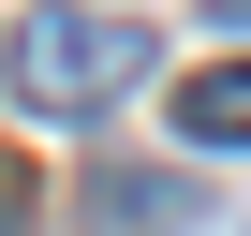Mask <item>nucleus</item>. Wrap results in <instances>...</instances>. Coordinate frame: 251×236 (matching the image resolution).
<instances>
[{"label":"nucleus","instance_id":"obj_2","mask_svg":"<svg viewBox=\"0 0 251 236\" xmlns=\"http://www.w3.org/2000/svg\"><path fill=\"white\" fill-rule=\"evenodd\" d=\"M207 192L177 177V163H89V236H177Z\"/></svg>","mask_w":251,"mask_h":236},{"label":"nucleus","instance_id":"obj_1","mask_svg":"<svg viewBox=\"0 0 251 236\" xmlns=\"http://www.w3.org/2000/svg\"><path fill=\"white\" fill-rule=\"evenodd\" d=\"M0 89L30 118H103L148 89V30L133 15H89V0H30L15 30H0Z\"/></svg>","mask_w":251,"mask_h":236},{"label":"nucleus","instance_id":"obj_5","mask_svg":"<svg viewBox=\"0 0 251 236\" xmlns=\"http://www.w3.org/2000/svg\"><path fill=\"white\" fill-rule=\"evenodd\" d=\"M222 15H251V0H222Z\"/></svg>","mask_w":251,"mask_h":236},{"label":"nucleus","instance_id":"obj_4","mask_svg":"<svg viewBox=\"0 0 251 236\" xmlns=\"http://www.w3.org/2000/svg\"><path fill=\"white\" fill-rule=\"evenodd\" d=\"M0 236H30V221H15V207H0Z\"/></svg>","mask_w":251,"mask_h":236},{"label":"nucleus","instance_id":"obj_3","mask_svg":"<svg viewBox=\"0 0 251 236\" xmlns=\"http://www.w3.org/2000/svg\"><path fill=\"white\" fill-rule=\"evenodd\" d=\"M177 148H251V59H207L177 89Z\"/></svg>","mask_w":251,"mask_h":236}]
</instances>
